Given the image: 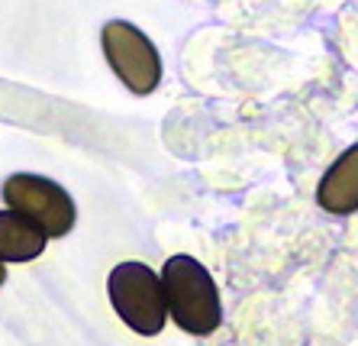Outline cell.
<instances>
[{
	"instance_id": "8992f818",
	"label": "cell",
	"mask_w": 358,
	"mask_h": 346,
	"mask_svg": "<svg viewBox=\"0 0 358 346\" xmlns=\"http://www.w3.org/2000/svg\"><path fill=\"white\" fill-rule=\"evenodd\" d=\"M49 237L36 223L13 211H0V262H33L42 256Z\"/></svg>"
},
{
	"instance_id": "277c9868",
	"label": "cell",
	"mask_w": 358,
	"mask_h": 346,
	"mask_svg": "<svg viewBox=\"0 0 358 346\" xmlns=\"http://www.w3.org/2000/svg\"><path fill=\"white\" fill-rule=\"evenodd\" d=\"M100 43H103V55H107V65L113 68V75L133 94L145 97L159 88L162 55L139 26L126 23V20H110L100 29Z\"/></svg>"
},
{
	"instance_id": "52a82bcc",
	"label": "cell",
	"mask_w": 358,
	"mask_h": 346,
	"mask_svg": "<svg viewBox=\"0 0 358 346\" xmlns=\"http://www.w3.org/2000/svg\"><path fill=\"white\" fill-rule=\"evenodd\" d=\"M7 282V269H3V262H0V285Z\"/></svg>"
},
{
	"instance_id": "3957f363",
	"label": "cell",
	"mask_w": 358,
	"mask_h": 346,
	"mask_svg": "<svg viewBox=\"0 0 358 346\" xmlns=\"http://www.w3.org/2000/svg\"><path fill=\"white\" fill-rule=\"evenodd\" d=\"M3 201H7V211L36 223L49 240L65 237L75 227V217H78L75 201L52 178L17 172V175H10L3 181Z\"/></svg>"
},
{
	"instance_id": "6da1fadb",
	"label": "cell",
	"mask_w": 358,
	"mask_h": 346,
	"mask_svg": "<svg viewBox=\"0 0 358 346\" xmlns=\"http://www.w3.org/2000/svg\"><path fill=\"white\" fill-rule=\"evenodd\" d=\"M168 311L171 321L194 337H210L223 324V304H220L217 282L194 256H171L162 269Z\"/></svg>"
},
{
	"instance_id": "7a4b0ae2",
	"label": "cell",
	"mask_w": 358,
	"mask_h": 346,
	"mask_svg": "<svg viewBox=\"0 0 358 346\" xmlns=\"http://www.w3.org/2000/svg\"><path fill=\"white\" fill-rule=\"evenodd\" d=\"M107 295L120 321L133 333L139 337L162 333L168 321L165 285H162V275H155L145 262H120L107 279Z\"/></svg>"
},
{
	"instance_id": "5b68a950",
	"label": "cell",
	"mask_w": 358,
	"mask_h": 346,
	"mask_svg": "<svg viewBox=\"0 0 358 346\" xmlns=\"http://www.w3.org/2000/svg\"><path fill=\"white\" fill-rule=\"evenodd\" d=\"M317 201L323 211L336 214V217L358 211V146L345 149L326 169V175L320 178L317 188Z\"/></svg>"
}]
</instances>
